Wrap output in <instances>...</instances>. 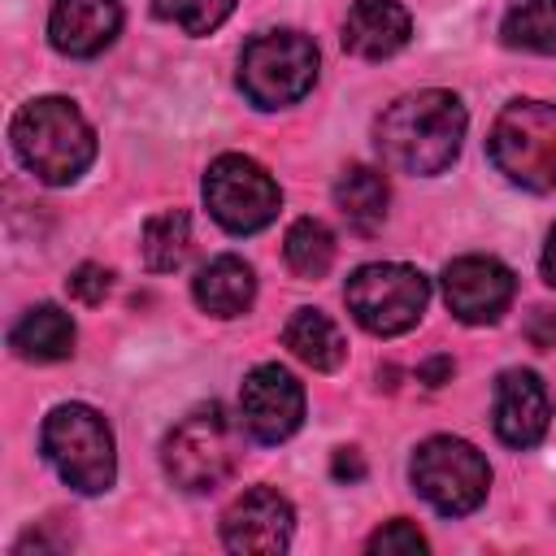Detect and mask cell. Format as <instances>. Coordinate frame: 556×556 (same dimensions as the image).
<instances>
[{
  "label": "cell",
  "mask_w": 556,
  "mask_h": 556,
  "mask_svg": "<svg viewBox=\"0 0 556 556\" xmlns=\"http://www.w3.org/2000/svg\"><path fill=\"white\" fill-rule=\"evenodd\" d=\"M465 126H469L465 104L443 87H426V91H408L382 109V117L374 126V143L391 169L430 178L456 161Z\"/></svg>",
  "instance_id": "1"
},
{
  "label": "cell",
  "mask_w": 556,
  "mask_h": 556,
  "mask_svg": "<svg viewBox=\"0 0 556 556\" xmlns=\"http://www.w3.org/2000/svg\"><path fill=\"white\" fill-rule=\"evenodd\" d=\"M9 139L17 161L48 187L78 182L96 161V130L65 96H39L22 104L9 122Z\"/></svg>",
  "instance_id": "2"
},
{
  "label": "cell",
  "mask_w": 556,
  "mask_h": 556,
  "mask_svg": "<svg viewBox=\"0 0 556 556\" xmlns=\"http://www.w3.org/2000/svg\"><path fill=\"white\" fill-rule=\"evenodd\" d=\"M39 447L56 478L78 495H104L117 478L113 430L91 404H56L43 417Z\"/></svg>",
  "instance_id": "3"
},
{
  "label": "cell",
  "mask_w": 556,
  "mask_h": 556,
  "mask_svg": "<svg viewBox=\"0 0 556 556\" xmlns=\"http://www.w3.org/2000/svg\"><path fill=\"white\" fill-rule=\"evenodd\" d=\"M491 165L526 191L556 187V104L552 100H513L500 109L486 135Z\"/></svg>",
  "instance_id": "4"
},
{
  "label": "cell",
  "mask_w": 556,
  "mask_h": 556,
  "mask_svg": "<svg viewBox=\"0 0 556 556\" xmlns=\"http://www.w3.org/2000/svg\"><path fill=\"white\" fill-rule=\"evenodd\" d=\"M239 460V426L222 404L191 408L161 443V465L178 491H213L235 473Z\"/></svg>",
  "instance_id": "5"
},
{
  "label": "cell",
  "mask_w": 556,
  "mask_h": 556,
  "mask_svg": "<svg viewBox=\"0 0 556 556\" xmlns=\"http://www.w3.org/2000/svg\"><path fill=\"white\" fill-rule=\"evenodd\" d=\"M317 83V43L300 30L252 35L239 52V91L256 109H287Z\"/></svg>",
  "instance_id": "6"
},
{
  "label": "cell",
  "mask_w": 556,
  "mask_h": 556,
  "mask_svg": "<svg viewBox=\"0 0 556 556\" xmlns=\"http://www.w3.org/2000/svg\"><path fill=\"white\" fill-rule=\"evenodd\" d=\"M348 313L378 339H395L413 330L430 304V278L400 261H369L343 282Z\"/></svg>",
  "instance_id": "7"
},
{
  "label": "cell",
  "mask_w": 556,
  "mask_h": 556,
  "mask_svg": "<svg viewBox=\"0 0 556 556\" xmlns=\"http://www.w3.org/2000/svg\"><path fill=\"white\" fill-rule=\"evenodd\" d=\"M408 478L413 491L443 517H469L491 486V465L486 456L456 439V434H434L426 443H417L413 460H408Z\"/></svg>",
  "instance_id": "8"
},
{
  "label": "cell",
  "mask_w": 556,
  "mask_h": 556,
  "mask_svg": "<svg viewBox=\"0 0 556 556\" xmlns=\"http://www.w3.org/2000/svg\"><path fill=\"white\" fill-rule=\"evenodd\" d=\"M204 204L230 235H256L278 217L282 191L265 165L243 152H222L204 174Z\"/></svg>",
  "instance_id": "9"
},
{
  "label": "cell",
  "mask_w": 556,
  "mask_h": 556,
  "mask_svg": "<svg viewBox=\"0 0 556 556\" xmlns=\"http://www.w3.org/2000/svg\"><path fill=\"white\" fill-rule=\"evenodd\" d=\"M239 417L256 443H282L304 421V387L282 365H256L239 387Z\"/></svg>",
  "instance_id": "10"
},
{
  "label": "cell",
  "mask_w": 556,
  "mask_h": 556,
  "mask_svg": "<svg viewBox=\"0 0 556 556\" xmlns=\"http://www.w3.org/2000/svg\"><path fill=\"white\" fill-rule=\"evenodd\" d=\"M517 295V278L495 256H456L443 269V300L456 321L486 326L495 321Z\"/></svg>",
  "instance_id": "11"
},
{
  "label": "cell",
  "mask_w": 556,
  "mask_h": 556,
  "mask_svg": "<svg viewBox=\"0 0 556 556\" xmlns=\"http://www.w3.org/2000/svg\"><path fill=\"white\" fill-rule=\"evenodd\" d=\"M291 534H295V513L274 486H252L222 513V543L230 552L278 556L291 547Z\"/></svg>",
  "instance_id": "12"
},
{
  "label": "cell",
  "mask_w": 556,
  "mask_h": 556,
  "mask_svg": "<svg viewBox=\"0 0 556 556\" xmlns=\"http://www.w3.org/2000/svg\"><path fill=\"white\" fill-rule=\"evenodd\" d=\"M495 434L508 447H534L552 426V400L534 369H504L495 382Z\"/></svg>",
  "instance_id": "13"
},
{
  "label": "cell",
  "mask_w": 556,
  "mask_h": 556,
  "mask_svg": "<svg viewBox=\"0 0 556 556\" xmlns=\"http://www.w3.org/2000/svg\"><path fill=\"white\" fill-rule=\"evenodd\" d=\"M122 30V0H52L48 43L61 56H100Z\"/></svg>",
  "instance_id": "14"
},
{
  "label": "cell",
  "mask_w": 556,
  "mask_h": 556,
  "mask_svg": "<svg viewBox=\"0 0 556 556\" xmlns=\"http://www.w3.org/2000/svg\"><path fill=\"white\" fill-rule=\"evenodd\" d=\"M413 35V17L400 0H352L343 17V48L361 61L395 56Z\"/></svg>",
  "instance_id": "15"
},
{
  "label": "cell",
  "mask_w": 556,
  "mask_h": 556,
  "mask_svg": "<svg viewBox=\"0 0 556 556\" xmlns=\"http://www.w3.org/2000/svg\"><path fill=\"white\" fill-rule=\"evenodd\" d=\"M191 295L208 317H239L252 308L256 300V274L243 256H213L208 265H200V274L191 278Z\"/></svg>",
  "instance_id": "16"
},
{
  "label": "cell",
  "mask_w": 556,
  "mask_h": 556,
  "mask_svg": "<svg viewBox=\"0 0 556 556\" xmlns=\"http://www.w3.org/2000/svg\"><path fill=\"white\" fill-rule=\"evenodd\" d=\"M9 348L22 356V361H65L74 352V321L65 308L56 304H35L26 308L13 330H9Z\"/></svg>",
  "instance_id": "17"
},
{
  "label": "cell",
  "mask_w": 556,
  "mask_h": 556,
  "mask_svg": "<svg viewBox=\"0 0 556 556\" xmlns=\"http://www.w3.org/2000/svg\"><path fill=\"white\" fill-rule=\"evenodd\" d=\"M387 200H391V187L374 165H348L334 182V208L356 235H374L387 222Z\"/></svg>",
  "instance_id": "18"
},
{
  "label": "cell",
  "mask_w": 556,
  "mask_h": 556,
  "mask_svg": "<svg viewBox=\"0 0 556 556\" xmlns=\"http://www.w3.org/2000/svg\"><path fill=\"white\" fill-rule=\"evenodd\" d=\"M282 343L291 348L295 361H304L308 369L317 374H330L343 365L348 356V343H343V330L321 313V308H295L282 326Z\"/></svg>",
  "instance_id": "19"
},
{
  "label": "cell",
  "mask_w": 556,
  "mask_h": 556,
  "mask_svg": "<svg viewBox=\"0 0 556 556\" xmlns=\"http://www.w3.org/2000/svg\"><path fill=\"white\" fill-rule=\"evenodd\" d=\"M139 252H143V265L152 274H169L187 261L191 252V217L182 208H165L156 217L143 222V235H139Z\"/></svg>",
  "instance_id": "20"
},
{
  "label": "cell",
  "mask_w": 556,
  "mask_h": 556,
  "mask_svg": "<svg viewBox=\"0 0 556 556\" xmlns=\"http://www.w3.org/2000/svg\"><path fill=\"white\" fill-rule=\"evenodd\" d=\"M500 39L521 52H556V0H521L504 13Z\"/></svg>",
  "instance_id": "21"
},
{
  "label": "cell",
  "mask_w": 556,
  "mask_h": 556,
  "mask_svg": "<svg viewBox=\"0 0 556 556\" xmlns=\"http://www.w3.org/2000/svg\"><path fill=\"white\" fill-rule=\"evenodd\" d=\"M282 256H287L291 274H300V278H321V274L330 269V261H334V235H330V226L317 222V217L291 222V230H287V239H282Z\"/></svg>",
  "instance_id": "22"
},
{
  "label": "cell",
  "mask_w": 556,
  "mask_h": 556,
  "mask_svg": "<svg viewBox=\"0 0 556 556\" xmlns=\"http://www.w3.org/2000/svg\"><path fill=\"white\" fill-rule=\"evenodd\" d=\"M152 13L182 35H208L235 13V0H152Z\"/></svg>",
  "instance_id": "23"
},
{
  "label": "cell",
  "mask_w": 556,
  "mask_h": 556,
  "mask_svg": "<svg viewBox=\"0 0 556 556\" xmlns=\"http://www.w3.org/2000/svg\"><path fill=\"white\" fill-rule=\"evenodd\" d=\"M365 547H369L374 556H417V552H426V534H421L413 521L395 517V521H387L382 530H374Z\"/></svg>",
  "instance_id": "24"
},
{
  "label": "cell",
  "mask_w": 556,
  "mask_h": 556,
  "mask_svg": "<svg viewBox=\"0 0 556 556\" xmlns=\"http://www.w3.org/2000/svg\"><path fill=\"white\" fill-rule=\"evenodd\" d=\"M65 291L78 300V304H100L109 291H113V274L104 269V265H91V261H83L70 278H65Z\"/></svg>",
  "instance_id": "25"
},
{
  "label": "cell",
  "mask_w": 556,
  "mask_h": 556,
  "mask_svg": "<svg viewBox=\"0 0 556 556\" xmlns=\"http://www.w3.org/2000/svg\"><path fill=\"white\" fill-rule=\"evenodd\" d=\"M330 473H334L339 482H361V478H365V460H361V452H356V447H339L334 460H330Z\"/></svg>",
  "instance_id": "26"
},
{
  "label": "cell",
  "mask_w": 556,
  "mask_h": 556,
  "mask_svg": "<svg viewBox=\"0 0 556 556\" xmlns=\"http://www.w3.org/2000/svg\"><path fill=\"white\" fill-rule=\"evenodd\" d=\"M417 378H421L426 387H443V382L452 378V356H434V361H426V365L417 369Z\"/></svg>",
  "instance_id": "27"
},
{
  "label": "cell",
  "mask_w": 556,
  "mask_h": 556,
  "mask_svg": "<svg viewBox=\"0 0 556 556\" xmlns=\"http://www.w3.org/2000/svg\"><path fill=\"white\" fill-rule=\"evenodd\" d=\"M543 278L556 287V226H552V235H547V248H543Z\"/></svg>",
  "instance_id": "28"
}]
</instances>
